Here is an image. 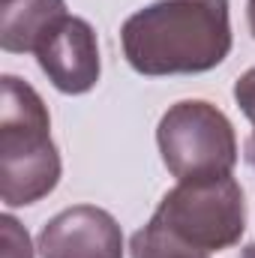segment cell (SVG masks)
<instances>
[{"mask_svg":"<svg viewBox=\"0 0 255 258\" xmlns=\"http://www.w3.org/2000/svg\"><path fill=\"white\" fill-rule=\"evenodd\" d=\"M234 102L240 105V111L249 117L252 135L246 141V162L255 168V69H246L237 81H234Z\"/></svg>","mask_w":255,"mask_h":258,"instance_id":"10","label":"cell"},{"mask_svg":"<svg viewBox=\"0 0 255 258\" xmlns=\"http://www.w3.org/2000/svg\"><path fill=\"white\" fill-rule=\"evenodd\" d=\"M60 153L42 96L18 75L0 78V198L27 207L60 183Z\"/></svg>","mask_w":255,"mask_h":258,"instance_id":"2","label":"cell"},{"mask_svg":"<svg viewBox=\"0 0 255 258\" xmlns=\"http://www.w3.org/2000/svg\"><path fill=\"white\" fill-rule=\"evenodd\" d=\"M156 144L165 168L177 180L222 177L237 165V135L231 120L204 99L171 105L156 126Z\"/></svg>","mask_w":255,"mask_h":258,"instance_id":"4","label":"cell"},{"mask_svg":"<svg viewBox=\"0 0 255 258\" xmlns=\"http://www.w3.org/2000/svg\"><path fill=\"white\" fill-rule=\"evenodd\" d=\"M39 69L48 75V81L69 96H81L96 87L102 60H99V42L90 21L66 15L51 30V36L36 51Z\"/></svg>","mask_w":255,"mask_h":258,"instance_id":"6","label":"cell"},{"mask_svg":"<svg viewBox=\"0 0 255 258\" xmlns=\"http://www.w3.org/2000/svg\"><path fill=\"white\" fill-rule=\"evenodd\" d=\"M36 249L42 258H123V231L108 210L75 204L42 225Z\"/></svg>","mask_w":255,"mask_h":258,"instance_id":"5","label":"cell"},{"mask_svg":"<svg viewBox=\"0 0 255 258\" xmlns=\"http://www.w3.org/2000/svg\"><path fill=\"white\" fill-rule=\"evenodd\" d=\"M246 21H249V30L255 39V0H246Z\"/></svg>","mask_w":255,"mask_h":258,"instance_id":"11","label":"cell"},{"mask_svg":"<svg viewBox=\"0 0 255 258\" xmlns=\"http://www.w3.org/2000/svg\"><path fill=\"white\" fill-rule=\"evenodd\" d=\"M129 252H132V258H210V252L183 243L180 237H174L171 231H165V228H162L159 222H153V219H150L141 231L132 234Z\"/></svg>","mask_w":255,"mask_h":258,"instance_id":"8","label":"cell"},{"mask_svg":"<svg viewBox=\"0 0 255 258\" xmlns=\"http://www.w3.org/2000/svg\"><path fill=\"white\" fill-rule=\"evenodd\" d=\"M66 15V0H0V48L36 54Z\"/></svg>","mask_w":255,"mask_h":258,"instance_id":"7","label":"cell"},{"mask_svg":"<svg viewBox=\"0 0 255 258\" xmlns=\"http://www.w3.org/2000/svg\"><path fill=\"white\" fill-rule=\"evenodd\" d=\"M0 258H33V243L27 228L9 213L0 216Z\"/></svg>","mask_w":255,"mask_h":258,"instance_id":"9","label":"cell"},{"mask_svg":"<svg viewBox=\"0 0 255 258\" xmlns=\"http://www.w3.org/2000/svg\"><path fill=\"white\" fill-rule=\"evenodd\" d=\"M240 258H255V243H249V246H243V252H240Z\"/></svg>","mask_w":255,"mask_h":258,"instance_id":"12","label":"cell"},{"mask_svg":"<svg viewBox=\"0 0 255 258\" xmlns=\"http://www.w3.org/2000/svg\"><path fill=\"white\" fill-rule=\"evenodd\" d=\"M150 219L195 249L222 252L240 243L246 231V201L231 174L180 180L162 195Z\"/></svg>","mask_w":255,"mask_h":258,"instance_id":"3","label":"cell"},{"mask_svg":"<svg viewBox=\"0 0 255 258\" xmlns=\"http://www.w3.org/2000/svg\"><path fill=\"white\" fill-rule=\"evenodd\" d=\"M123 57L138 75H198L231 51L228 0H156L120 27Z\"/></svg>","mask_w":255,"mask_h":258,"instance_id":"1","label":"cell"}]
</instances>
